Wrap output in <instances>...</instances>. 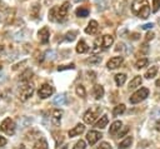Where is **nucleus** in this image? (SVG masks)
I'll return each instance as SVG.
<instances>
[{
  "mask_svg": "<svg viewBox=\"0 0 160 149\" xmlns=\"http://www.w3.org/2000/svg\"><path fill=\"white\" fill-rule=\"evenodd\" d=\"M86 148V144H85V141L84 140H78L76 143H75V145H74V149H85Z\"/></svg>",
  "mask_w": 160,
  "mask_h": 149,
  "instance_id": "obj_34",
  "label": "nucleus"
},
{
  "mask_svg": "<svg viewBox=\"0 0 160 149\" xmlns=\"http://www.w3.org/2000/svg\"><path fill=\"white\" fill-rule=\"evenodd\" d=\"M122 61H124V58H122V56H114V58H111V59L108 61L106 66H108V69L112 70V69L119 68V66L122 64Z\"/></svg>",
  "mask_w": 160,
  "mask_h": 149,
  "instance_id": "obj_10",
  "label": "nucleus"
},
{
  "mask_svg": "<svg viewBox=\"0 0 160 149\" xmlns=\"http://www.w3.org/2000/svg\"><path fill=\"white\" fill-rule=\"evenodd\" d=\"M148 63H149V60H148L146 58H140V59H138V60L135 61V68H136V69H141V68L146 66Z\"/></svg>",
  "mask_w": 160,
  "mask_h": 149,
  "instance_id": "obj_28",
  "label": "nucleus"
},
{
  "mask_svg": "<svg viewBox=\"0 0 160 149\" xmlns=\"http://www.w3.org/2000/svg\"><path fill=\"white\" fill-rule=\"evenodd\" d=\"M86 61H88V63H90V64H99V63L101 61V56L92 55V56H90V58H89Z\"/></svg>",
  "mask_w": 160,
  "mask_h": 149,
  "instance_id": "obj_32",
  "label": "nucleus"
},
{
  "mask_svg": "<svg viewBox=\"0 0 160 149\" xmlns=\"http://www.w3.org/2000/svg\"><path fill=\"white\" fill-rule=\"evenodd\" d=\"M32 94H34V85H32L31 83H29V81H26V83L20 88V90H19V98H20V100H22V101H26Z\"/></svg>",
  "mask_w": 160,
  "mask_h": 149,
  "instance_id": "obj_4",
  "label": "nucleus"
},
{
  "mask_svg": "<svg viewBox=\"0 0 160 149\" xmlns=\"http://www.w3.org/2000/svg\"><path fill=\"white\" fill-rule=\"evenodd\" d=\"M75 91H76L78 96L82 98V99L86 96V91H85V88H84L82 85H78V86H76V89H75Z\"/></svg>",
  "mask_w": 160,
  "mask_h": 149,
  "instance_id": "obj_31",
  "label": "nucleus"
},
{
  "mask_svg": "<svg viewBox=\"0 0 160 149\" xmlns=\"http://www.w3.org/2000/svg\"><path fill=\"white\" fill-rule=\"evenodd\" d=\"M31 75H32V71L31 70H26V71H24L22 74H21V76H20V79H21V81H29L30 80V78H31Z\"/></svg>",
  "mask_w": 160,
  "mask_h": 149,
  "instance_id": "obj_30",
  "label": "nucleus"
},
{
  "mask_svg": "<svg viewBox=\"0 0 160 149\" xmlns=\"http://www.w3.org/2000/svg\"><path fill=\"white\" fill-rule=\"evenodd\" d=\"M101 136H102L101 133H99V131H96V130H90V131L86 134V140H88V143H89L90 145H94L98 140H100Z\"/></svg>",
  "mask_w": 160,
  "mask_h": 149,
  "instance_id": "obj_9",
  "label": "nucleus"
},
{
  "mask_svg": "<svg viewBox=\"0 0 160 149\" xmlns=\"http://www.w3.org/2000/svg\"><path fill=\"white\" fill-rule=\"evenodd\" d=\"M160 9V0H152V11L156 13Z\"/></svg>",
  "mask_w": 160,
  "mask_h": 149,
  "instance_id": "obj_35",
  "label": "nucleus"
},
{
  "mask_svg": "<svg viewBox=\"0 0 160 149\" xmlns=\"http://www.w3.org/2000/svg\"><path fill=\"white\" fill-rule=\"evenodd\" d=\"M108 123H109V118H108V115H102V116H100V119L95 123V126L99 128V129H104V128L108 125Z\"/></svg>",
  "mask_w": 160,
  "mask_h": 149,
  "instance_id": "obj_18",
  "label": "nucleus"
},
{
  "mask_svg": "<svg viewBox=\"0 0 160 149\" xmlns=\"http://www.w3.org/2000/svg\"><path fill=\"white\" fill-rule=\"evenodd\" d=\"M12 15H14V10H11L9 8H2L0 10V21L8 24L12 19Z\"/></svg>",
  "mask_w": 160,
  "mask_h": 149,
  "instance_id": "obj_8",
  "label": "nucleus"
},
{
  "mask_svg": "<svg viewBox=\"0 0 160 149\" xmlns=\"http://www.w3.org/2000/svg\"><path fill=\"white\" fill-rule=\"evenodd\" d=\"M152 26H154V24L150 23V24H145V25H142V29H151Z\"/></svg>",
  "mask_w": 160,
  "mask_h": 149,
  "instance_id": "obj_41",
  "label": "nucleus"
},
{
  "mask_svg": "<svg viewBox=\"0 0 160 149\" xmlns=\"http://www.w3.org/2000/svg\"><path fill=\"white\" fill-rule=\"evenodd\" d=\"M125 109H126V106H125L124 104H119V105H116V106L114 108V110H112L114 116H119L120 114H122V113L125 111Z\"/></svg>",
  "mask_w": 160,
  "mask_h": 149,
  "instance_id": "obj_27",
  "label": "nucleus"
},
{
  "mask_svg": "<svg viewBox=\"0 0 160 149\" xmlns=\"http://www.w3.org/2000/svg\"><path fill=\"white\" fill-rule=\"evenodd\" d=\"M89 50V46L86 45V43L84 41V40H80L79 43H78V45H76V51L79 53V54H84V53H86Z\"/></svg>",
  "mask_w": 160,
  "mask_h": 149,
  "instance_id": "obj_20",
  "label": "nucleus"
},
{
  "mask_svg": "<svg viewBox=\"0 0 160 149\" xmlns=\"http://www.w3.org/2000/svg\"><path fill=\"white\" fill-rule=\"evenodd\" d=\"M54 93V88L50 85V84H42L38 91V95L41 98V99H46L49 96H51Z\"/></svg>",
  "mask_w": 160,
  "mask_h": 149,
  "instance_id": "obj_7",
  "label": "nucleus"
},
{
  "mask_svg": "<svg viewBox=\"0 0 160 149\" xmlns=\"http://www.w3.org/2000/svg\"><path fill=\"white\" fill-rule=\"evenodd\" d=\"M131 143H132V136H126L124 140L120 141L119 149H126V148H129L131 145Z\"/></svg>",
  "mask_w": 160,
  "mask_h": 149,
  "instance_id": "obj_25",
  "label": "nucleus"
},
{
  "mask_svg": "<svg viewBox=\"0 0 160 149\" xmlns=\"http://www.w3.org/2000/svg\"><path fill=\"white\" fill-rule=\"evenodd\" d=\"M39 11H40V5H39V4H35V5L31 8V10H30V15H31L34 19H36V18L39 16Z\"/></svg>",
  "mask_w": 160,
  "mask_h": 149,
  "instance_id": "obj_29",
  "label": "nucleus"
},
{
  "mask_svg": "<svg viewBox=\"0 0 160 149\" xmlns=\"http://www.w3.org/2000/svg\"><path fill=\"white\" fill-rule=\"evenodd\" d=\"M131 11L141 19H146L150 15V6L148 0H134L131 4Z\"/></svg>",
  "mask_w": 160,
  "mask_h": 149,
  "instance_id": "obj_2",
  "label": "nucleus"
},
{
  "mask_svg": "<svg viewBox=\"0 0 160 149\" xmlns=\"http://www.w3.org/2000/svg\"><path fill=\"white\" fill-rule=\"evenodd\" d=\"M141 83H142V79H141V76L138 75V76H135V78L129 83V89H135V88L140 86Z\"/></svg>",
  "mask_w": 160,
  "mask_h": 149,
  "instance_id": "obj_23",
  "label": "nucleus"
},
{
  "mask_svg": "<svg viewBox=\"0 0 160 149\" xmlns=\"http://www.w3.org/2000/svg\"><path fill=\"white\" fill-rule=\"evenodd\" d=\"M15 123H14V120L12 119H10V118H6V119H4L2 120V123H1V125H0V129L4 131V133H6L8 135H12L14 133H15Z\"/></svg>",
  "mask_w": 160,
  "mask_h": 149,
  "instance_id": "obj_6",
  "label": "nucleus"
},
{
  "mask_svg": "<svg viewBox=\"0 0 160 149\" xmlns=\"http://www.w3.org/2000/svg\"><path fill=\"white\" fill-rule=\"evenodd\" d=\"M61 115H62V111L59 110V109H55L51 111V120H52V124L55 126H58L60 124V120H61Z\"/></svg>",
  "mask_w": 160,
  "mask_h": 149,
  "instance_id": "obj_13",
  "label": "nucleus"
},
{
  "mask_svg": "<svg viewBox=\"0 0 160 149\" xmlns=\"http://www.w3.org/2000/svg\"><path fill=\"white\" fill-rule=\"evenodd\" d=\"M155 84H156V86H160V79H158V80H156V83H155Z\"/></svg>",
  "mask_w": 160,
  "mask_h": 149,
  "instance_id": "obj_42",
  "label": "nucleus"
},
{
  "mask_svg": "<svg viewBox=\"0 0 160 149\" xmlns=\"http://www.w3.org/2000/svg\"><path fill=\"white\" fill-rule=\"evenodd\" d=\"M70 8V3L65 1L61 6H54L50 11H49V20L55 21V23H61L66 19L68 16V11Z\"/></svg>",
  "mask_w": 160,
  "mask_h": 149,
  "instance_id": "obj_1",
  "label": "nucleus"
},
{
  "mask_svg": "<svg viewBox=\"0 0 160 149\" xmlns=\"http://www.w3.org/2000/svg\"><path fill=\"white\" fill-rule=\"evenodd\" d=\"M98 30H99V24H98V21L90 20V23L88 24V26H86V29H85V33L92 35V34L98 33Z\"/></svg>",
  "mask_w": 160,
  "mask_h": 149,
  "instance_id": "obj_12",
  "label": "nucleus"
},
{
  "mask_svg": "<svg viewBox=\"0 0 160 149\" xmlns=\"http://www.w3.org/2000/svg\"><path fill=\"white\" fill-rule=\"evenodd\" d=\"M96 149H111V145L109 144V143H106V141H104V143H101Z\"/></svg>",
  "mask_w": 160,
  "mask_h": 149,
  "instance_id": "obj_37",
  "label": "nucleus"
},
{
  "mask_svg": "<svg viewBox=\"0 0 160 149\" xmlns=\"http://www.w3.org/2000/svg\"><path fill=\"white\" fill-rule=\"evenodd\" d=\"M60 149H68V145H62V146H60Z\"/></svg>",
  "mask_w": 160,
  "mask_h": 149,
  "instance_id": "obj_44",
  "label": "nucleus"
},
{
  "mask_svg": "<svg viewBox=\"0 0 160 149\" xmlns=\"http://www.w3.org/2000/svg\"><path fill=\"white\" fill-rule=\"evenodd\" d=\"M159 24H160V20H159Z\"/></svg>",
  "mask_w": 160,
  "mask_h": 149,
  "instance_id": "obj_45",
  "label": "nucleus"
},
{
  "mask_svg": "<svg viewBox=\"0 0 160 149\" xmlns=\"http://www.w3.org/2000/svg\"><path fill=\"white\" fill-rule=\"evenodd\" d=\"M32 149H48V143H46V140H45L44 138L36 140L35 144H34V146H32Z\"/></svg>",
  "mask_w": 160,
  "mask_h": 149,
  "instance_id": "obj_24",
  "label": "nucleus"
},
{
  "mask_svg": "<svg viewBox=\"0 0 160 149\" xmlns=\"http://www.w3.org/2000/svg\"><path fill=\"white\" fill-rule=\"evenodd\" d=\"M145 39H146V41H149V40H151V39H154V33H148Z\"/></svg>",
  "mask_w": 160,
  "mask_h": 149,
  "instance_id": "obj_39",
  "label": "nucleus"
},
{
  "mask_svg": "<svg viewBox=\"0 0 160 149\" xmlns=\"http://www.w3.org/2000/svg\"><path fill=\"white\" fill-rule=\"evenodd\" d=\"M5 144H6V139H5L4 136L0 135V146H4Z\"/></svg>",
  "mask_w": 160,
  "mask_h": 149,
  "instance_id": "obj_40",
  "label": "nucleus"
},
{
  "mask_svg": "<svg viewBox=\"0 0 160 149\" xmlns=\"http://www.w3.org/2000/svg\"><path fill=\"white\" fill-rule=\"evenodd\" d=\"M100 113H101V108L95 105V106H91L90 109H88L84 114V121L86 124H92L99 116H100Z\"/></svg>",
  "mask_w": 160,
  "mask_h": 149,
  "instance_id": "obj_3",
  "label": "nucleus"
},
{
  "mask_svg": "<svg viewBox=\"0 0 160 149\" xmlns=\"http://www.w3.org/2000/svg\"><path fill=\"white\" fill-rule=\"evenodd\" d=\"M84 130H85L84 124H78V125H75V126L69 131V136H70V138H72V136L80 135L81 133H84Z\"/></svg>",
  "mask_w": 160,
  "mask_h": 149,
  "instance_id": "obj_14",
  "label": "nucleus"
},
{
  "mask_svg": "<svg viewBox=\"0 0 160 149\" xmlns=\"http://www.w3.org/2000/svg\"><path fill=\"white\" fill-rule=\"evenodd\" d=\"M149 96V89L148 88H140L139 90H136L131 96H130V103L131 104H138L142 100H145Z\"/></svg>",
  "mask_w": 160,
  "mask_h": 149,
  "instance_id": "obj_5",
  "label": "nucleus"
},
{
  "mask_svg": "<svg viewBox=\"0 0 160 149\" xmlns=\"http://www.w3.org/2000/svg\"><path fill=\"white\" fill-rule=\"evenodd\" d=\"M66 101H68L66 94H59V95H58V96H55V98H54V100H52V103H54L55 105H58V106L65 105V104H66Z\"/></svg>",
  "mask_w": 160,
  "mask_h": 149,
  "instance_id": "obj_15",
  "label": "nucleus"
},
{
  "mask_svg": "<svg viewBox=\"0 0 160 149\" xmlns=\"http://www.w3.org/2000/svg\"><path fill=\"white\" fill-rule=\"evenodd\" d=\"M128 131H129V126H122V130H121V131L119 130V134H118V135H119V136H122V135L126 134Z\"/></svg>",
  "mask_w": 160,
  "mask_h": 149,
  "instance_id": "obj_38",
  "label": "nucleus"
},
{
  "mask_svg": "<svg viewBox=\"0 0 160 149\" xmlns=\"http://www.w3.org/2000/svg\"><path fill=\"white\" fill-rule=\"evenodd\" d=\"M76 31H70V33H68L66 35H65V40L66 41H72V40H75V38H76Z\"/></svg>",
  "mask_w": 160,
  "mask_h": 149,
  "instance_id": "obj_33",
  "label": "nucleus"
},
{
  "mask_svg": "<svg viewBox=\"0 0 160 149\" xmlns=\"http://www.w3.org/2000/svg\"><path fill=\"white\" fill-rule=\"evenodd\" d=\"M114 44V36L112 35H104L101 38V45L104 48H110Z\"/></svg>",
  "mask_w": 160,
  "mask_h": 149,
  "instance_id": "obj_16",
  "label": "nucleus"
},
{
  "mask_svg": "<svg viewBox=\"0 0 160 149\" xmlns=\"http://www.w3.org/2000/svg\"><path fill=\"white\" fill-rule=\"evenodd\" d=\"M156 73H158V66H156V65H152V66H150V68L146 70L145 78H146V79H152V78L156 75Z\"/></svg>",
  "mask_w": 160,
  "mask_h": 149,
  "instance_id": "obj_22",
  "label": "nucleus"
},
{
  "mask_svg": "<svg viewBox=\"0 0 160 149\" xmlns=\"http://www.w3.org/2000/svg\"><path fill=\"white\" fill-rule=\"evenodd\" d=\"M75 14H76L78 18H86V16L89 15V9L85 8V6H80V8L76 9Z\"/></svg>",
  "mask_w": 160,
  "mask_h": 149,
  "instance_id": "obj_21",
  "label": "nucleus"
},
{
  "mask_svg": "<svg viewBox=\"0 0 160 149\" xmlns=\"http://www.w3.org/2000/svg\"><path fill=\"white\" fill-rule=\"evenodd\" d=\"M75 68V65L74 64H69V65H60L59 68H58V70L59 71H62V70H68V69H74Z\"/></svg>",
  "mask_w": 160,
  "mask_h": 149,
  "instance_id": "obj_36",
  "label": "nucleus"
},
{
  "mask_svg": "<svg viewBox=\"0 0 160 149\" xmlns=\"http://www.w3.org/2000/svg\"><path fill=\"white\" fill-rule=\"evenodd\" d=\"M38 35H39V40L42 44H48V41L50 39V31H49L48 26H44L42 29H40L39 33H38Z\"/></svg>",
  "mask_w": 160,
  "mask_h": 149,
  "instance_id": "obj_11",
  "label": "nucleus"
},
{
  "mask_svg": "<svg viewBox=\"0 0 160 149\" xmlns=\"http://www.w3.org/2000/svg\"><path fill=\"white\" fill-rule=\"evenodd\" d=\"M125 80H126V75H125V74L121 73V74H116V75H115V83H116L118 86L124 85Z\"/></svg>",
  "mask_w": 160,
  "mask_h": 149,
  "instance_id": "obj_26",
  "label": "nucleus"
},
{
  "mask_svg": "<svg viewBox=\"0 0 160 149\" xmlns=\"http://www.w3.org/2000/svg\"><path fill=\"white\" fill-rule=\"evenodd\" d=\"M92 93H94L95 99H101L104 96V88L101 85H95L92 89Z\"/></svg>",
  "mask_w": 160,
  "mask_h": 149,
  "instance_id": "obj_19",
  "label": "nucleus"
},
{
  "mask_svg": "<svg viewBox=\"0 0 160 149\" xmlns=\"http://www.w3.org/2000/svg\"><path fill=\"white\" fill-rule=\"evenodd\" d=\"M2 50H4V46L0 44V53H2Z\"/></svg>",
  "mask_w": 160,
  "mask_h": 149,
  "instance_id": "obj_43",
  "label": "nucleus"
},
{
  "mask_svg": "<svg viewBox=\"0 0 160 149\" xmlns=\"http://www.w3.org/2000/svg\"><path fill=\"white\" fill-rule=\"evenodd\" d=\"M122 128V123L120 121V120H116V121H114L111 125H110V130H109V134H111V135H115L120 129Z\"/></svg>",
  "mask_w": 160,
  "mask_h": 149,
  "instance_id": "obj_17",
  "label": "nucleus"
}]
</instances>
